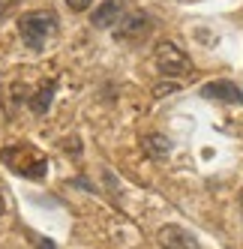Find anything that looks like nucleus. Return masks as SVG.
Listing matches in <instances>:
<instances>
[{"label":"nucleus","instance_id":"nucleus-1","mask_svg":"<svg viewBox=\"0 0 243 249\" xmlns=\"http://www.w3.org/2000/svg\"><path fill=\"white\" fill-rule=\"evenodd\" d=\"M0 162L6 168H12L18 177H27V180H42L48 174V159L45 153H39L27 141H15V144L0 150Z\"/></svg>","mask_w":243,"mask_h":249},{"label":"nucleus","instance_id":"nucleus-2","mask_svg":"<svg viewBox=\"0 0 243 249\" xmlns=\"http://www.w3.org/2000/svg\"><path fill=\"white\" fill-rule=\"evenodd\" d=\"M57 33V15L51 9H30L18 18V36L30 51H42Z\"/></svg>","mask_w":243,"mask_h":249},{"label":"nucleus","instance_id":"nucleus-3","mask_svg":"<svg viewBox=\"0 0 243 249\" xmlns=\"http://www.w3.org/2000/svg\"><path fill=\"white\" fill-rule=\"evenodd\" d=\"M153 63H156V72H159L162 78H174V81H183V78H189L195 72L192 60H189L174 42H159L156 45Z\"/></svg>","mask_w":243,"mask_h":249},{"label":"nucleus","instance_id":"nucleus-4","mask_svg":"<svg viewBox=\"0 0 243 249\" xmlns=\"http://www.w3.org/2000/svg\"><path fill=\"white\" fill-rule=\"evenodd\" d=\"M153 21H150V15L147 12H129V15H120V21L114 24V36L120 42H135V39H144L147 33H150Z\"/></svg>","mask_w":243,"mask_h":249},{"label":"nucleus","instance_id":"nucleus-5","mask_svg":"<svg viewBox=\"0 0 243 249\" xmlns=\"http://www.w3.org/2000/svg\"><path fill=\"white\" fill-rule=\"evenodd\" d=\"M162 249H201V243L195 240L192 231H186L183 225H162L156 234Z\"/></svg>","mask_w":243,"mask_h":249},{"label":"nucleus","instance_id":"nucleus-6","mask_svg":"<svg viewBox=\"0 0 243 249\" xmlns=\"http://www.w3.org/2000/svg\"><path fill=\"white\" fill-rule=\"evenodd\" d=\"M201 96H207V99H222V102H237V105H243V90H240L237 84L225 81V78H219V81H210V84H204V87H201Z\"/></svg>","mask_w":243,"mask_h":249},{"label":"nucleus","instance_id":"nucleus-7","mask_svg":"<svg viewBox=\"0 0 243 249\" xmlns=\"http://www.w3.org/2000/svg\"><path fill=\"white\" fill-rule=\"evenodd\" d=\"M123 15V0H102V3L90 12L93 27H114Z\"/></svg>","mask_w":243,"mask_h":249},{"label":"nucleus","instance_id":"nucleus-8","mask_svg":"<svg viewBox=\"0 0 243 249\" xmlns=\"http://www.w3.org/2000/svg\"><path fill=\"white\" fill-rule=\"evenodd\" d=\"M54 90H57V81H51V78L42 81V87L30 96V108L36 111V114H45L48 105H51V99H54Z\"/></svg>","mask_w":243,"mask_h":249},{"label":"nucleus","instance_id":"nucleus-9","mask_svg":"<svg viewBox=\"0 0 243 249\" xmlns=\"http://www.w3.org/2000/svg\"><path fill=\"white\" fill-rule=\"evenodd\" d=\"M141 147H144V153H147L150 159H165L168 150H171V144H168L165 135H147Z\"/></svg>","mask_w":243,"mask_h":249},{"label":"nucleus","instance_id":"nucleus-10","mask_svg":"<svg viewBox=\"0 0 243 249\" xmlns=\"http://www.w3.org/2000/svg\"><path fill=\"white\" fill-rule=\"evenodd\" d=\"M66 3H69V9H72V12H84L93 0H66Z\"/></svg>","mask_w":243,"mask_h":249},{"label":"nucleus","instance_id":"nucleus-11","mask_svg":"<svg viewBox=\"0 0 243 249\" xmlns=\"http://www.w3.org/2000/svg\"><path fill=\"white\" fill-rule=\"evenodd\" d=\"M9 6H12V0H0V21H3V15L9 12Z\"/></svg>","mask_w":243,"mask_h":249},{"label":"nucleus","instance_id":"nucleus-12","mask_svg":"<svg viewBox=\"0 0 243 249\" xmlns=\"http://www.w3.org/2000/svg\"><path fill=\"white\" fill-rule=\"evenodd\" d=\"M36 249H57L54 243H51V240H45V237H39V246Z\"/></svg>","mask_w":243,"mask_h":249},{"label":"nucleus","instance_id":"nucleus-13","mask_svg":"<svg viewBox=\"0 0 243 249\" xmlns=\"http://www.w3.org/2000/svg\"><path fill=\"white\" fill-rule=\"evenodd\" d=\"M3 207H6V204H3V195H0V213H3Z\"/></svg>","mask_w":243,"mask_h":249},{"label":"nucleus","instance_id":"nucleus-14","mask_svg":"<svg viewBox=\"0 0 243 249\" xmlns=\"http://www.w3.org/2000/svg\"><path fill=\"white\" fill-rule=\"evenodd\" d=\"M240 207H243V195H240Z\"/></svg>","mask_w":243,"mask_h":249}]
</instances>
